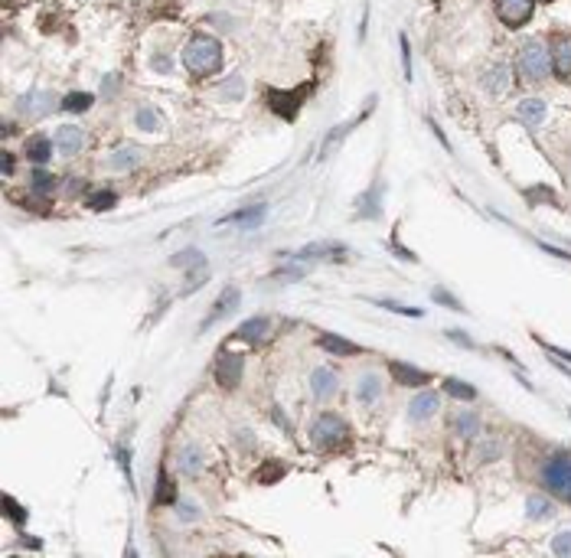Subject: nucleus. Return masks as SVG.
Wrapping results in <instances>:
<instances>
[{
    "label": "nucleus",
    "mask_w": 571,
    "mask_h": 558,
    "mask_svg": "<svg viewBox=\"0 0 571 558\" xmlns=\"http://www.w3.org/2000/svg\"><path fill=\"white\" fill-rule=\"evenodd\" d=\"M183 65H187L193 75H212L222 69V46H219V39L206 37V33H199L187 43V50H183Z\"/></svg>",
    "instance_id": "nucleus-1"
},
{
    "label": "nucleus",
    "mask_w": 571,
    "mask_h": 558,
    "mask_svg": "<svg viewBox=\"0 0 571 558\" xmlns=\"http://www.w3.org/2000/svg\"><path fill=\"white\" fill-rule=\"evenodd\" d=\"M539 480L552 496H559L561 503H571V451H555L542 464Z\"/></svg>",
    "instance_id": "nucleus-2"
},
{
    "label": "nucleus",
    "mask_w": 571,
    "mask_h": 558,
    "mask_svg": "<svg viewBox=\"0 0 571 558\" xmlns=\"http://www.w3.org/2000/svg\"><path fill=\"white\" fill-rule=\"evenodd\" d=\"M311 444L317 447V451H333V447L349 444L346 418H343V415H336V411L320 415V418L311 424Z\"/></svg>",
    "instance_id": "nucleus-3"
},
{
    "label": "nucleus",
    "mask_w": 571,
    "mask_h": 558,
    "mask_svg": "<svg viewBox=\"0 0 571 558\" xmlns=\"http://www.w3.org/2000/svg\"><path fill=\"white\" fill-rule=\"evenodd\" d=\"M516 69L526 82H546L548 72H552V52L546 50L542 39H529L526 46L516 56Z\"/></svg>",
    "instance_id": "nucleus-4"
},
{
    "label": "nucleus",
    "mask_w": 571,
    "mask_h": 558,
    "mask_svg": "<svg viewBox=\"0 0 571 558\" xmlns=\"http://www.w3.org/2000/svg\"><path fill=\"white\" fill-rule=\"evenodd\" d=\"M170 265L174 268H183V271L189 274V281H187V294H193L199 287V281L209 274V268H206V255L203 251H196V248H187V251H176L174 258H170Z\"/></svg>",
    "instance_id": "nucleus-5"
},
{
    "label": "nucleus",
    "mask_w": 571,
    "mask_h": 558,
    "mask_svg": "<svg viewBox=\"0 0 571 558\" xmlns=\"http://www.w3.org/2000/svg\"><path fill=\"white\" fill-rule=\"evenodd\" d=\"M52 108H56V95L46 92V88H33V92L20 95V101H17V112L23 118H46Z\"/></svg>",
    "instance_id": "nucleus-6"
},
{
    "label": "nucleus",
    "mask_w": 571,
    "mask_h": 558,
    "mask_svg": "<svg viewBox=\"0 0 571 558\" xmlns=\"http://www.w3.org/2000/svg\"><path fill=\"white\" fill-rule=\"evenodd\" d=\"M311 92V85H300L294 88V92H268V105H271L274 114H281V118H287V121H294L298 118V108L300 101H304V95Z\"/></svg>",
    "instance_id": "nucleus-7"
},
{
    "label": "nucleus",
    "mask_w": 571,
    "mask_h": 558,
    "mask_svg": "<svg viewBox=\"0 0 571 558\" xmlns=\"http://www.w3.org/2000/svg\"><path fill=\"white\" fill-rule=\"evenodd\" d=\"M242 369H245V360L238 356V353H222L219 360H216V382L219 389H238L242 382Z\"/></svg>",
    "instance_id": "nucleus-8"
},
{
    "label": "nucleus",
    "mask_w": 571,
    "mask_h": 558,
    "mask_svg": "<svg viewBox=\"0 0 571 558\" xmlns=\"http://www.w3.org/2000/svg\"><path fill=\"white\" fill-rule=\"evenodd\" d=\"M535 10V0H497V17L506 26H522Z\"/></svg>",
    "instance_id": "nucleus-9"
},
{
    "label": "nucleus",
    "mask_w": 571,
    "mask_h": 558,
    "mask_svg": "<svg viewBox=\"0 0 571 558\" xmlns=\"http://www.w3.org/2000/svg\"><path fill=\"white\" fill-rule=\"evenodd\" d=\"M388 375H392L398 385H405V389H415V385L422 389V385L431 382V372L415 369V366H408V362H398V360L388 362Z\"/></svg>",
    "instance_id": "nucleus-10"
},
{
    "label": "nucleus",
    "mask_w": 571,
    "mask_h": 558,
    "mask_svg": "<svg viewBox=\"0 0 571 558\" xmlns=\"http://www.w3.org/2000/svg\"><path fill=\"white\" fill-rule=\"evenodd\" d=\"M509 85H512V72H509V65H503V62H493L484 72V88L493 99H503L509 92Z\"/></svg>",
    "instance_id": "nucleus-11"
},
{
    "label": "nucleus",
    "mask_w": 571,
    "mask_h": 558,
    "mask_svg": "<svg viewBox=\"0 0 571 558\" xmlns=\"http://www.w3.org/2000/svg\"><path fill=\"white\" fill-rule=\"evenodd\" d=\"M552 69L561 75V79H571V37L568 33H559L552 39Z\"/></svg>",
    "instance_id": "nucleus-12"
},
{
    "label": "nucleus",
    "mask_w": 571,
    "mask_h": 558,
    "mask_svg": "<svg viewBox=\"0 0 571 558\" xmlns=\"http://www.w3.org/2000/svg\"><path fill=\"white\" fill-rule=\"evenodd\" d=\"M203 467H206V451H203V447L199 444L180 447V454H176V471L183 473V477H196Z\"/></svg>",
    "instance_id": "nucleus-13"
},
{
    "label": "nucleus",
    "mask_w": 571,
    "mask_h": 558,
    "mask_svg": "<svg viewBox=\"0 0 571 558\" xmlns=\"http://www.w3.org/2000/svg\"><path fill=\"white\" fill-rule=\"evenodd\" d=\"M437 409H441V395H437V392H422V395L411 398L408 418L411 422H428V418L437 415Z\"/></svg>",
    "instance_id": "nucleus-14"
},
{
    "label": "nucleus",
    "mask_w": 571,
    "mask_h": 558,
    "mask_svg": "<svg viewBox=\"0 0 571 558\" xmlns=\"http://www.w3.org/2000/svg\"><path fill=\"white\" fill-rule=\"evenodd\" d=\"M52 147H56V141H50L46 134H33V137H26V144H23V157H26L30 163H37V167H43V163H50Z\"/></svg>",
    "instance_id": "nucleus-15"
},
{
    "label": "nucleus",
    "mask_w": 571,
    "mask_h": 558,
    "mask_svg": "<svg viewBox=\"0 0 571 558\" xmlns=\"http://www.w3.org/2000/svg\"><path fill=\"white\" fill-rule=\"evenodd\" d=\"M238 300H242V291H238V287H225L222 294H219V300L212 304V313L206 317L203 330H206V327H212V323H219L222 317H229V313H232V310L238 307Z\"/></svg>",
    "instance_id": "nucleus-16"
},
{
    "label": "nucleus",
    "mask_w": 571,
    "mask_h": 558,
    "mask_svg": "<svg viewBox=\"0 0 571 558\" xmlns=\"http://www.w3.org/2000/svg\"><path fill=\"white\" fill-rule=\"evenodd\" d=\"M546 101L542 99H526L519 101V108H516V118H519L529 131H535V127H542V121H546Z\"/></svg>",
    "instance_id": "nucleus-17"
},
{
    "label": "nucleus",
    "mask_w": 571,
    "mask_h": 558,
    "mask_svg": "<svg viewBox=\"0 0 571 558\" xmlns=\"http://www.w3.org/2000/svg\"><path fill=\"white\" fill-rule=\"evenodd\" d=\"M311 392L317 402H326V398L336 392V372L326 369V366H320V369L311 372Z\"/></svg>",
    "instance_id": "nucleus-18"
},
{
    "label": "nucleus",
    "mask_w": 571,
    "mask_h": 558,
    "mask_svg": "<svg viewBox=\"0 0 571 558\" xmlns=\"http://www.w3.org/2000/svg\"><path fill=\"white\" fill-rule=\"evenodd\" d=\"M379 395H382V379H379L375 372L360 375V382H356V402H360V405H375Z\"/></svg>",
    "instance_id": "nucleus-19"
},
{
    "label": "nucleus",
    "mask_w": 571,
    "mask_h": 558,
    "mask_svg": "<svg viewBox=\"0 0 571 558\" xmlns=\"http://www.w3.org/2000/svg\"><path fill=\"white\" fill-rule=\"evenodd\" d=\"M317 347L326 349V353H333V356H360V353H362V347L349 343L346 336H336V333H320Z\"/></svg>",
    "instance_id": "nucleus-20"
},
{
    "label": "nucleus",
    "mask_w": 571,
    "mask_h": 558,
    "mask_svg": "<svg viewBox=\"0 0 571 558\" xmlns=\"http://www.w3.org/2000/svg\"><path fill=\"white\" fill-rule=\"evenodd\" d=\"M82 144H85V134H82L79 127H72V124H65V127L56 131V147L63 150L65 157H75V154L82 150Z\"/></svg>",
    "instance_id": "nucleus-21"
},
{
    "label": "nucleus",
    "mask_w": 571,
    "mask_h": 558,
    "mask_svg": "<svg viewBox=\"0 0 571 558\" xmlns=\"http://www.w3.org/2000/svg\"><path fill=\"white\" fill-rule=\"evenodd\" d=\"M346 255V248L340 245V242H313V245H304L294 255V258H343Z\"/></svg>",
    "instance_id": "nucleus-22"
},
{
    "label": "nucleus",
    "mask_w": 571,
    "mask_h": 558,
    "mask_svg": "<svg viewBox=\"0 0 571 558\" xmlns=\"http://www.w3.org/2000/svg\"><path fill=\"white\" fill-rule=\"evenodd\" d=\"M268 327H271V323H268V317H251V320H245L236 330V340H242V343H251V347H255V343H261V340L268 336Z\"/></svg>",
    "instance_id": "nucleus-23"
},
{
    "label": "nucleus",
    "mask_w": 571,
    "mask_h": 558,
    "mask_svg": "<svg viewBox=\"0 0 571 558\" xmlns=\"http://www.w3.org/2000/svg\"><path fill=\"white\" fill-rule=\"evenodd\" d=\"M144 161V150L134 147V144H127V147H118L108 157V167L112 170H131V167H137V163Z\"/></svg>",
    "instance_id": "nucleus-24"
},
{
    "label": "nucleus",
    "mask_w": 571,
    "mask_h": 558,
    "mask_svg": "<svg viewBox=\"0 0 571 558\" xmlns=\"http://www.w3.org/2000/svg\"><path fill=\"white\" fill-rule=\"evenodd\" d=\"M356 209H360V216H366V219H379V216H382V186L375 183L366 196L356 199Z\"/></svg>",
    "instance_id": "nucleus-25"
},
{
    "label": "nucleus",
    "mask_w": 571,
    "mask_h": 558,
    "mask_svg": "<svg viewBox=\"0 0 571 558\" xmlns=\"http://www.w3.org/2000/svg\"><path fill=\"white\" fill-rule=\"evenodd\" d=\"M261 219H264V206H249V209H242V212H229V216H222L219 223L222 225H229V223L255 225V223H261Z\"/></svg>",
    "instance_id": "nucleus-26"
},
{
    "label": "nucleus",
    "mask_w": 571,
    "mask_h": 558,
    "mask_svg": "<svg viewBox=\"0 0 571 558\" xmlns=\"http://www.w3.org/2000/svg\"><path fill=\"white\" fill-rule=\"evenodd\" d=\"M526 516H529V519H548V516H552V503L539 493L526 496Z\"/></svg>",
    "instance_id": "nucleus-27"
},
{
    "label": "nucleus",
    "mask_w": 571,
    "mask_h": 558,
    "mask_svg": "<svg viewBox=\"0 0 571 558\" xmlns=\"http://www.w3.org/2000/svg\"><path fill=\"white\" fill-rule=\"evenodd\" d=\"M92 95H88V92H72V95H65L63 99V105H59V108H63V112H69V114H82V112H88V108H92Z\"/></svg>",
    "instance_id": "nucleus-28"
},
{
    "label": "nucleus",
    "mask_w": 571,
    "mask_h": 558,
    "mask_svg": "<svg viewBox=\"0 0 571 558\" xmlns=\"http://www.w3.org/2000/svg\"><path fill=\"white\" fill-rule=\"evenodd\" d=\"M454 428H457L460 437H477L480 434V418L473 411H460L457 418H454Z\"/></svg>",
    "instance_id": "nucleus-29"
},
{
    "label": "nucleus",
    "mask_w": 571,
    "mask_h": 558,
    "mask_svg": "<svg viewBox=\"0 0 571 558\" xmlns=\"http://www.w3.org/2000/svg\"><path fill=\"white\" fill-rule=\"evenodd\" d=\"M284 473H287V464H281V460H268V464H261V471H258L255 480L268 486V484H278Z\"/></svg>",
    "instance_id": "nucleus-30"
},
{
    "label": "nucleus",
    "mask_w": 571,
    "mask_h": 558,
    "mask_svg": "<svg viewBox=\"0 0 571 558\" xmlns=\"http://www.w3.org/2000/svg\"><path fill=\"white\" fill-rule=\"evenodd\" d=\"M441 389H444V392H450L454 398H460V402H473V398H477V389H473L470 382H460V379H444V382H441Z\"/></svg>",
    "instance_id": "nucleus-31"
},
{
    "label": "nucleus",
    "mask_w": 571,
    "mask_h": 558,
    "mask_svg": "<svg viewBox=\"0 0 571 558\" xmlns=\"http://www.w3.org/2000/svg\"><path fill=\"white\" fill-rule=\"evenodd\" d=\"M157 503H160V506H170V503H176V490H174V480H170V473H160V477H157Z\"/></svg>",
    "instance_id": "nucleus-32"
},
{
    "label": "nucleus",
    "mask_w": 571,
    "mask_h": 558,
    "mask_svg": "<svg viewBox=\"0 0 571 558\" xmlns=\"http://www.w3.org/2000/svg\"><path fill=\"white\" fill-rule=\"evenodd\" d=\"M134 121L141 131H160V114L154 112V108H137Z\"/></svg>",
    "instance_id": "nucleus-33"
},
{
    "label": "nucleus",
    "mask_w": 571,
    "mask_h": 558,
    "mask_svg": "<svg viewBox=\"0 0 571 558\" xmlns=\"http://www.w3.org/2000/svg\"><path fill=\"white\" fill-rule=\"evenodd\" d=\"M375 307H385V310H395V313H402V317H424L422 307H405V304H395V300H385V298H375Z\"/></svg>",
    "instance_id": "nucleus-34"
},
{
    "label": "nucleus",
    "mask_w": 571,
    "mask_h": 558,
    "mask_svg": "<svg viewBox=\"0 0 571 558\" xmlns=\"http://www.w3.org/2000/svg\"><path fill=\"white\" fill-rule=\"evenodd\" d=\"M3 516L13 519L17 526H23V522H26V509L17 506V499H13V496H3Z\"/></svg>",
    "instance_id": "nucleus-35"
},
{
    "label": "nucleus",
    "mask_w": 571,
    "mask_h": 558,
    "mask_svg": "<svg viewBox=\"0 0 571 558\" xmlns=\"http://www.w3.org/2000/svg\"><path fill=\"white\" fill-rule=\"evenodd\" d=\"M552 555L571 558V533H559L555 539H552Z\"/></svg>",
    "instance_id": "nucleus-36"
},
{
    "label": "nucleus",
    "mask_w": 571,
    "mask_h": 558,
    "mask_svg": "<svg viewBox=\"0 0 571 558\" xmlns=\"http://www.w3.org/2000/svg\"><path fill=\"white\" fill-rule=\"evenodd\" d=\"M52 186H56V176L46 174V170H33V189L37 193H50Z\"/></svg>",
    "instance_id": "nucleus-37"
},
{
    "label": "nucleus",
    "mask_w": 571,
    "mask_h": 558,
    "mask_svg": "<svg viewBox=\"0 0 571 558\" xmlns=\"http://www.w3.org/2000/svg\"><path fill=\"white\" fill-rule=\"evenodd\" d=\"M114 203H118V196H114V193H95V196L88 199V209L105 212V209H112Z\"/></svg>",
    "instance_id": "nucleus-38"
},
{
    "label": "nucleus",
    "mask_w": 571,
    "mask_h": 558,
    "mask_svg": "<svg viewBox=\"0 0 571 558\" xmlns=\"http://www.w3.org/2000/svg\"><path fill=\"white\" fill-rule=\"evenodd\" d=\"M431 298H435V304H444V307H450V310H464L460 307V300L450 294V291H444V287H435L431 291Z\"/></svg>",
    "instance_id": "nucleus-39"
},
{
    "label": "nucleus",
    "mask_w": 571,
    "mask_h": 558,
    "mask_svg": "<svg viewBox=\"0 0 571 558\" xmlns=\"http://www.w3.org/2000/svg\"><path fill=\"white\" fill-rule=\"evenodd\" d=\"M398 46H402V69H405V79L411 82V46H408V37H398Z\"/></svg>",
    "instance_id": "nucleus-40"
},
{
    "label": "nucleus",
    "mask_w": 571,
    "mask_h": 558,
    "mask_svg": "<svg viewBox=\"0 0 571 558\" xmlns=\"http://www.w3.org/2000/svg\"><path fill=\"white\" fill-rule=\"evenodd\" d=\"M497 457H499V444H497V441H486L477 460H480V464H486V460H497Z\"/></svg>",
    "instance_id": "nucleus-41"
},
{
    "label": "nucleus",
    "mask_w": 571,
    "mask_h": 558,
    "mask_svg": "<svg viewBox=\"0 0 571 558\" xmlns=\"http://www.w3.org/2000/svg\"><path fill=\"white\" fill-rule=\"evenodd\" d=\"M539 347L546 349V353H552L555 360H561V362H571V353L568 349H559V347H552V343H546V340H539Z\"/></svg>",
    "instance_id": "nucleus-42"
},
{
    "label": "nucleus",
    "mask_w": 571,
    "mask_h": 558,
    "mask_svg": "<svg viewBox=\"0 0 571 558\" xmlns=\"http://www.w3.org/2000/svg\"><path fill=\"white\" fill-rule=\"evenodd\" d=\"M447 336H450V340H454V343H457V347L477 349V343H473V340H470V336H467V333H460V330H447Z\"/></svg>",
    "instance_id": "nucleus-43"
},
{
    "label": "nucleus",
    "mask_w": 571,
    "mask_h": 558,
    "mask_svg": "<svg viewBox=\"0 0 571 558\" xmlns=\"http://www.w3.org/2000/svg\"><path fill=\"white\" fill-rule=\"evenodd\" d=\"M180 516H183V519H187V522H193V519H196V516H199V509L193 506V503H180Z\"/></svg>",
    "instance_id": "nucleus-44"
},
{
    "label": "nucleus",
    "mask_w": 571,
    "mask_h": 558,
    "mask_svg": "<svg viewBox=\"0 0 571 558\" xmlns=\"http://www.w3.org/2000/svg\"><path fill=\"white\" fill-rule=\"evenodd\" d=\"M539 248H546L548 255H555V258H561V261H571L568 251H561V248H555V245H546V242H539Z\"/></svg>",
    "instance_id": "nucleus-45"
},
{
    "label": "nucleus",
    "mask_w": 571,
    "mask_h": 558,
    "mask_svg": "<svg viewBox=\"0 0 571 558\" xmlns=\"http://www.w3.org/2000/svg\"><path fill=\"white\" fill-rule=\"evenodd\" d=\"M222 92H225V95H232V99H238V95H242V82L236 79V82H232V85H225Z\"/></svg>",
    "instance_id": "nucleus-46"
},
{
    "label": "nucleus",
    "mask_w": 571,
    "mask_h": 558,
    "mask_svg": "<svg viewBox=\"0 0 571 558\" xmlns=\"http://www.w3.org/2000/svg\"><path fill=\"white\" fill-rule=\"evenodd\" d=\"M13 174V154H3V176Z\"/></svg>",
    "instance_id": "nucleus-47"
},
{
    "label": "nucleus",
    "mask_w": 571,
    "mask_h": 558,
    "mask_svg": "<svg viewBox=\"0 0 571 558\" xmlns=\"http://www.w3.org/2000/svg\"><path fill=\"white\" fill-rule=\"evenodd\" d=\"M154 65H157L160 72H167V69H170V59H167V56H157V59H154Z\"/></svg>",
    "instance_id": "nucleus-48"
},
{
    "label": "nucleus",
    "mask_w": 571,
    "mask_h": 558,
    "mask_svg": "<svg viewBox=\"0 0 571 558\" xmlns=\"http://www.w3.org/2000/svg\"><path fill=\"white\" fill-rule=\"evenodd\" d=\"M274 418H278V424H281V428H284V431H291V422H287V415H281V411L274 409Z\"/></svg>",
    "instance_id": "nucleus-49"
}]
</instances>
